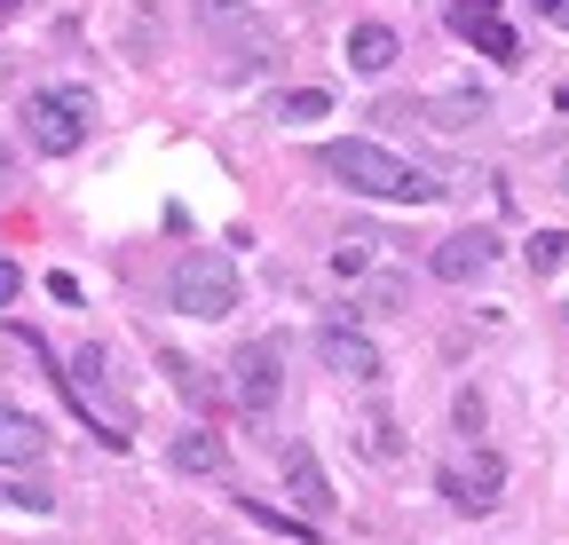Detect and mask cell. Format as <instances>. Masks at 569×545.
<instances>
[{
	"label": "cell",
	"mask_w": 569,
	"mask_h": 545,
	"mask_svg": "<svg viewBox=\"0 0 569 545\" xmlns=\"http://www.w3.org/2000/svg\"><path fill=\"white\" fill-rule=\"evenodd\" d=\"M317 166H325L340 190H356V198H396V206H427V198H443L436 174L403 166L388 143H365V134H340V143H325Z\"/></svg>",
	"instance_id": "1"
},
{
	"label": "cell",
	"mask_w": 569,
	"mask_h": 545,
	"mask_svg": "<svg viewBox=\"0 0 569 545\" xmlns=\"http://www.w3.org/2000/svg\"><path fill=\"white\" fill-rule=\"evenodd\" d=\"M167 301H174L182 316H198V324L230 316V309H238V269H230V253H182L174 277H167Z\"/></svg>",
	"instance_id": "2"
},
{
	"label": "cell",
	"mask_w": 569,
	"mask_h": 545,
	"mask_svg": "<svg viewBox=\"0 0 569 545\" xmlns=\"http://www.w3.org/2000/svg\"><path fill=\"white\" fill-rule=\"evenodd\" d=\"M88 119H96V95L88 88H40V95H24V134H32L48 159L80 151L88 143Z\"/></svg>",
	"instance_id": "3"
},
{
	"label": "cell",
	"mask_w": 569,
	"mask_h": 545,
	"mask_svg": "<svg viewBox=\"0 0 569 545\" xmlns=\"http://www.w3.org/2000/svg\"><path fill=\"white\" fill-rule=\"evenodd\" d=\"M230 395H238V412H277V395H284V349L277 340H246V349L230 356Z\"/></svg>",
	"instance_id": "4"
},
{
	"label": "cell",
	"mask_w": 569,
	"mask_h": 545,
	"mask_svg": "<svg viewBox=\"0 0 569 545\" xmlns=\"http://www.w3.org/2000/svg\"><path fill=\"white\" fill-rule=\"evenodd\" d=\"M436 483H443V498L459 514H490L498 491H507V466H498V451H467V458H443Z\"/></svg>",
	"instance_id": "5"
},
{
	"label": "cell",
	"mask_w": 569,
	"mask_h": 545,
	"mask_svg": "<svg viewBox=\"0 0 569 545\" xmlns=\"http://www.w3.org/2000/svg\"><path fill=\"white\" fill-rule=\"evenodd\" d=\"M427 269H436L443 285H475L498 269V230H451L436 253H427Z\"/></svg>",
	"instance_id": "6"
},
{
	"label": "cell",
	"mask_w": 569,
	"mask_h": 545,
	"mask_svg": "<svg viewBox=\"0 0 569 545\" xmlns=\"http://www.w3.org/2000/svg\"><path fill=\"white\" fill-rule=\"evenodd\" d=\"M317 356H325V372H340V380H380V349L356 324H325L317 332Z\"/></svg>",
	"instance_id": "7"
},
{
	"label": "cell",
	"mask_w": 569,
	"mask_h": 545,
	"mask_svg": "<svg viewBox=\"0 0 569 545\" xmlns=\"http://www.w3.org/2000/svg\"><path fill=\"white\" fill-rule=\"evenodd\" d=\"M277 466H284V491L301 498V514H309V522H317V514H332L325 466H317V451H309V443H284V458H277Z\"/></svg>",
	"instance_id": "8"
},
{
	"label": "cell",
	"mask_w": 569,
	"mask_h": 545,
	"mask_svg": "<svg viewBox=\"0 0 569 545\" xmlns=\"http://www.w3.org/2000/svg\"><path fill=\"white\" fill-rule=\"evenodd\" d=\"M40 458H48V420L0 403V466H40Z\"/></svg>",
	"instance_id": "9"
},
{
	"label": "cell",
	"mask_w": 569,
	"mask_h": 545,
	"mask_svg": "<svg viewBox=\"0 0 569 545\" xmlns=\"http://www.w3.org/2000/svg\"><path fill=\"white\" fill-rule=\"evenodd\" d=\"M388 63H396V32H388V24H356V32H348V72L380 80Z\"/></svg>",
	"instance_id": "10"
},
{
	"label": "cell",
	"mask_w": 569,
	"mask_h": 545,
	"mask_svg": "<svg viewBox=\"0 0 569 545\" xmlns=\"http://www.w3.org/2000/svg\"><path fill=\"white\" fill-rule=\"evenodd\" d=\"M467 48H482L490 63H522V40H515V24L507 17H475V24H451Z\"/></svg>",
	"instance_id": "11"
},
{
	"label": "cell",
	"mask_w": 569,
	"mask_h": 545,
	"mask_svg": "<svg viewBox=\"0 0 569 545\" xmlns=\"http://www.w3.org/2000/svg\"><path fill=\"white\" fill-rule=\"evenodd\" d=\"M167 458H174L182 474H222V458H230V451H222V435L190 427V435H174V451H167Z\"/></svg>",
	"instance_id": "12"
},
{
	"label": "cell",
	"mask_w": 569,
	"mask_h": 545,
	"mask_svg": "<svg viewBox=\"0 0 569 545\" xmlns=\"http://www.w3.org/2000/svg\"><path fill=\"white\" fill-rule=\"evenodd\" d=\"M0 506H17V514H48V506H56V491H48V483H32L24 466H0Z\"/></svg>",
	"instance_id": "13"
},
{
	"label": "cell",
	"mask_w": 569,
	"mask_h": 545,
	"mask_svg": "<svg viewBox=\"0 0 569 545\" xmlns=\"http://www.w3.org/2000/svg\"><path fill=\"white\" fill-rule=\"evenodd\" d=\"M325 111H332V95H325V88H293V95L277 103V119H284V127H309V119H325Z\"/></svg>",
	"instance_id": "14"
},
{
	"label": "cell",
	"mask_w": 569,
	"mask_h": 545,
	"mask_svg": "<svg viewBox=\"0 0 569 545\" xmlns=\"http://www.w3.org/2000/svg\"><path fill=\"white\" fill-rule=\"evenodd\" d=\"M561 261H569V230H538V238H530V269H546V277H553Z\"/></svg>",
	"instance_id": "15"
},
{
	"label": "cell",
	"mask_w": 569,
	"mask_h": 545,
	"mask_svg": "<svg viewBox=\"0 0 569 545\" xmlns=\"http://www.w3.org/2000/svg\"><path fill=\"white\" fill-rule=\"evenodd\" d=\"M198 17L230 32V24H246V0H198Z\"/></svg>",
	"instance_id": "16"
},
{
	"label": "cell",
	"mask_w": 569,
	"mask_h": 545,
	"mask_svg": "<svg viewBox=\"0 0 569 545\" xmlns=\"http://www.w3.org/2000/svg\"><path fill=\"white\" fill-rule=\"evenodd\" d=\"M372 245H380V238H340V253H332V269H365V261H372Z\"/></svg>",
	"instance_id": "17"
},
{
	"label": "cell",
	"mask_w": 569,
	"mask_h": 545,
	"mask_svg": "<svg viewBox=\"0 0 569 545\" xmlns=\"http://www.w3.org/2000/svg\"><path fill=\"white\" fill-rule=\"evenodd\" d=\"M451 24H475V17H498V0H443Z\"/></svg>",
	"instance_id": "18"
},
{
	"label": "cell",
	"mask_w": 569,
	"mask_h": 545,
	"mask_svg": "<svg viewBox=\"0 0 569 545\" xmlns=\"http://www.w3.org/2000/svg\"><path fill=\"white\" fill-rule=\"evenodd\" d=\"M17 293H24V269H17V261H0V309H17Z\"/></svg>",
	"instance_id": "19"
},
{
	"label": "cell",
	"mask_w": 569,
	"mask_h": 545,
	"mask_svg": "<svg viewBox=\"0 0 569 545\" xmlns=\"http://www.w3.org/2000/svg\"><path fill=\"white\" fill-rule=\"evenodd\" d=\"M538 17H546V24H561V32H569V0H538Z\"/></svg>",
	"instance_id": "20"
},
{
	"label": "cell",
	"mask_w": 569,
	"mask_h": 545,
	"mask_svg": "<svg viewBox=\"0 0 569 545\" xmlns=\"http://www.w3.org/2000/svg\"><path fill=\"white\" fill-rule=\"evenodd\" d=\"M561 198H569V166H561Z\"/></svg>",
	"instance_id": "21"
},
{
	"label": "cell",
	"mask_w": 569,
	"mask_h": 545,
	"mask_svg": "<svg viewBox=\"0 0 569 545\" xmlns=\"http://www.w3.org/2000/svg\"><path fill=\"white\" fill-rule=\"evenodd\" d=\"M9 9H17V0H0V17H9Z\"/></svg>",
	"instance_id": "22"
}]
</instances>
